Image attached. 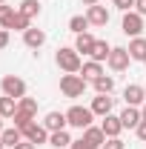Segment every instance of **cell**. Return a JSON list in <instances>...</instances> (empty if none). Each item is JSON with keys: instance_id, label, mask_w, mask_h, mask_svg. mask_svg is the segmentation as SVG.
Listing matches in <instances>:
<instances>
[{"instance_id": "cell-1", "label": "cell", "mask_w": 146, "mask_h": 149, "mask_svg": "<svg viewBox=\"0 0 146 149\" xmlns=\"http://www.w3.org/2000/svg\"><path fill=\"white\" fill-rule=\"evenodd\" d=\"M55 60H57V66H60L66 74H80L83 60H80V52H77L74 46H60L57 55H55Z\"/></svg>"}, {"instance_id": "cell-2", "label": "cell", "mask_w": 146, "mask_h": 149, "mask_svg": "<svg viewBox=\"0 0 146 149\" xmlns=\"http://www.w3.org/2000/svg\"><path fill=\"white\" fill-rule=\"evenodd\" d=\"M66 120H69V126H74V129H89L92 120H95V112L89 106H72V109L66 112Z\"/></svg>"}, {"instance_id": "cell-3", "label": "cell", "mask_w": 146, "mask_h": 149, "mask_svg": "<svg viewBox=\"0 0 146 149\" xmlns=\"http://www.w3.org/2000/svg\"><path fill=\"white\" fill-rule=\"evenodd\" d=\"M60 92L66 95V97H80V95L86 92L83 74H63L60 77Z\"/></svg>"}, {"instance_id": "cell-4", "label": "cell", "mask_w": 146, "mask_h": 149, "mask_svg": "<svg viewBox=\"0 0 146 149\" xmlns=\"http://www.w3.org/2000/svg\"><path fill=\"white\" fill-rule=\"evenodd\" d=\"M0 89H3V95L20 100V97H26V80L17 77V74H6V77L0 80Z\"/></svg>"}, {"instance_id": "cell-5", "label": "cell", "mask_w": 146, "mask_h": 149, "mask_svg": "<svg viewBox=\"0 0 146 149\" xmlns=\"http://www.w3.org/2000/svg\"><path fill=\"white\" fill-rule=\"evenodd\" d=\"M120 29H123V35H129V37H140V32H143V15H138L135 9L126 12V15H123V23H120Z\"/></svg>"}, {"instance_id": "cell-6", "label": "cell", "mask_w": 146, "mask_h": 149, "mask_svg": "<svg viewBox=\"0 0 146 149\" xmlns=\"http://www.w3.org/2000/svg\"><path fill=\"white\" fill-rule=\"evenodd\" d=\"M129 49H123V46H112V52H109V69L112 72H123V69H129Z\"/></svg>"}, {"instance_id": "cell-7", "label": "cell", "mask_w": 146, "mask_h": 149, "mask_svg": "<svg viewBox=\"0 0 146 149\" xmlns=\"http://www.w3.org/2000/svg\"><path fill=\"white\" fill-rule=\"evenodd\" d=\"M23 138L26 141H32V143H49V129L43 126V123H37V120H32L29 126H23Z\"/></svg>"}, {"instance_id": "cell-8", "label": "cell", "mask_w": 146, "mask_h": 149, "mask_svg": "<svg viewBox=\"0 0 146 149\" xmlns=\"http://www.w3.org/2000/svg\"><path fill=\"white\" fill-rule=\"evenodd\" d=\"M123 100H126V106H143L146 103V89L138 86V83H129L123 89Z\"/></svg>"}, {"instance_id": "cell-9", "label": "cell", "mask_w": 146, "mask_h": 149, "mask_svg": "<svg viewBox=\"0 0 146 149\" xmlns=\"http://www.w3.org/2000/svg\"><path fill=\"white\" fill-rule=\"evenodd\" d=\"M112 106H115V97L112 95H97V97H92L89 109L95 115H100V118H106V115H112Z\"/></svg>"}, {"instance_id": "cell-10", "label": "cell", "mask_w": 146, "mask_h": 149, "mask_svg": "<svg viewBox=\"0 0 146 149\" xmlns=\"http://www.w3.org/2000/svg\"><path fill=\"white\" fill-rule=\"evenodd\" d=\"M140 120H143L140 106H126V109L120 112V123H123V129H138Z\"/></svg>"}, {"instance_id": "cell-11", "label": "cell", "mask_w": 146, "mask_h": 149, "mask_svg": "<svg viewBox=\"0 0 146 149\" xmlns=\"http://www.w3.org/2000/svg\"><path fill=\"white\" fill-rule=\"evenodd\" d=\"M100 129H103L106 138H120V132H123L120 115H106V118H103V123H100Z\"/></svg>"}, {"instance_id": "cell-12", "label": "cell", "mask_w": 146, "mask_h": 149, "mask_svg": "<svg viewBox=\"0 0 146 149\" xmlns=\"http://www.w3.org/2000/svg\"><path fill=\"white\" fill-rule=\"evenodd\" d=\"M43 126L49 132H60L69 126V120H66V112H49L46 118H43Z\"/></svg>"}, {"instance_id": "cell-13", "label": "cell", "mask_w": 146, "mask_h": 149, "mask_svg": "<svg viewBox=\"0 0 146 149\" xmlns=\"http://www.w3.org/2000/svg\"><path fill=\"white\" fill-rule=\"evenodd\" d=\"M23 43H26L29 49H40V46L46 43V32L32 26V29H26V32H23Z\"/></svg>"}, {"instance_id": "cell-14", "label": "cell", "mask_w": 146, "mask_h": 149, "mask_svg": "<svg viewBox=\"0 0 146 149\" xmlns=\"http://www.w3.org/2000/svg\"><path fill=\"white\" fill-rule=\"evenodd\" d=\"M86 17H89V26H106L109 23V12H106V6H89Z\"/></svg>"}, {"instance_id": "cell-15", "label": "cell", "mask_w": 146, "mask_h": 149, "mask_svg": "<svg viewBox=\"0 0 146 149\" xmlns=\"http://www.w3.org/2000/svg\"><path fill=\"white\" fill-rule=\"evenodd\" d=\"M0 141H3V146L15 149L20 141H23V132H20L17 126H9V129H3V132H0Z\"/></svg>"}, {"instance_id": "cell-16", "label": "cell", "mask_w": 146, "mask_h": 149, "mask_svg": "<svg viewBox=\"0 0 146 149\" xmlns=\"http://www.w3.org/2000/svg\"><path fill=\"white\" fill-rule=\"evenodd\" d=\"M129 57L132 60H146V37H132V43H129Z\"/></svg>"}, {"instance_id": "cell-17", "label": "cell", "mask_w": 146, "mask_h": 149, "mask_svg": "<svg viewBox=\"0 0 146 149\" xmlns=\"http://www.w3.org/2000/svg\"><path fill=\"white\" fill-rule=\"evenodd\" d=\"M49 143L55 149H69L72 146V135L66 129H60V132H49Z\"/></svg>"}, {"instance_id": "cell-18", "label": "cell", "mask_w": 146, "mask_h": 149, "mask_svg": "<svg viewBox=\"0 0 146 149\" xmlns=\"http://www.w3.org/2000/svg\"><path fill=\"white\" fill-rule=\"evenodd\" d=\"M80 74H83V80H97V77L103 74V66H100L97 60H86V63L80 66Z\"/></svg>"}, {"instance_id": "cell-19", "label": "cell", "mask_w": 146, "mask_h": 149, "mask_svg": "<svg viewBox=\"0 0 146 149\" xmlns=\"http://www.w3.org/2000/svg\"><path fill=\"white\" fill-rule=\"evenodd\" d=\"M83 138H86L95 149H100L103 143H106V135H103V129H100V126H89V129H83Z\"/></svg>"}, {"instance_id": "cell-20", "label": "cell", "mask_w": 146, "mask_h": 149, "mask_svg": "<svg viewBox=\"0 0 146 149\" xmlns=\"http://www.w3.org/2000/svg\"><path fill=\"white\" fill-rule=\"evenodd\" d=\"M15 112H17V100L9 97V95H3V97H0V118H3V120H12Z\"/></svg>"}, {"instance_id": "cell-21", "label": "cell", "mask_w": 146, "mask_h": 149, "mask_svg": "<svg viewBox=\"0 0 146 149\" xmlns=\"http://www.w3.org/2000/svg\"><path fill=\"white\" fill-rule=\"evenodd\" d=\"M109 52L112 46L106 43V40H95V46H92V60H97V63H103V60H109Z\"/></svg>"}, {"instance_id": "cell-22", "label": "cell", "mask_w": 146, "mask_h": 149, "mask_svg": "<svg viewBox=\"0 0 146 149\" xmlns=\"http://www.w3.org/2000/svg\"><path fill=\"white\" fill-rule=\"evenodd\" d=\"M92 86H95V92H97V95H112V92H115V77L100 74L97 80H92Z\"/></svg>"}, {"instance_id": "cell-23", "label": "cell", "mask_w": 146, "mask_h": 149, "mask_svg": "<svg viewBox=\"0 0 146 149\" xmlns=\"http://www.w3.org/2000/svg\"><path fill=\"white\" fill-rule=\"evenodd\" d=\"M92 46H95V37H92L89 32L77 35V40H74V49H77L80 55H92Z\"/></svg>"}, {"instance_id": "cell-24", "label": "cell", "mask_w": 146, "mask_h": 149, "mask_svg": "<svg viewBox=\"0 0 146 149\" xmlns=\"http://www.w3.org/2000/svg\"><path fill=\"white\" fill-rule=\"evenodd\" d=\"M17 12H20V15H26L29 20H35L37 15H40V3H37V0H23V3L17 6Z\"/></svg>"}, {"instance_id": "cell-25", "label": "cell", "mask_w": 146, "mask_h": 149, "mask_svg": "<svg viewBox=\"0 0 146 149\" xmlns=\"http://www.w3.org/2000/svg\"><path fill=\"white\" fill-rule=\"evenodd\" d=\"M86 29H89V17H86V15H74V17H69V32L83 35Z\"/></svg>"}, {"instance_id": "cell-26", "label": "cell", "mask_w": 146, "mask_h": 149, "mask_svg": "<svg viewBox=\"0 0 146 149\" xmlns=\"http://www.w3.org/2000/svg\"><path fill=\"white\" fill-rule=\"evenodd\" d=\"M17 112L35 118V115H37V100H35V97H20V100H17Z\"/></svg>"}, {"instance_id": "cell-27", "label": "cell", "mask_w": 146, "mask_h": 149, "mask_svg": "<svg viewBox=\"0 0 146 149\" xmlns=\"http://www.w3.org/2000/svg\"><path fill=\"white\" fill-rule=\"evenodd\" d=\"M9 29H15V32H26V29H32V20L26 17V15H20V12H15V17H12V23H9Z\"/></svg>"}, {"instance_id": "cell-28", "label": "cell", "mask_w": 146, "mask_h": 149, "mask_svg": "<svg viewBox=\"0 0 146 149\" xmlns=\"http://www.w3.org/2000/svg\"><path fill=\"white\" fill-rule=\"evenodd\" d=\"M12 17H15V9H12V6H6V3H0V26H3V29H9Z\"/></svg>"}, {"instance_id": "cell-29", "label": "cell", "mask_w": 146, "mask_h": 149, "mask_svg": "<svg viewBox=\"0 0 146 149\" xmlns=\"http://www.w3.org/2000/svg\"><path fill=\"white\" fill-rule=\"evenodd\" d=\"M100 149H126V146H123L120 138H106V143H103Z\"/></svg>"}, {"instance_id": "cell-30", "label": "cell", "mask_w": 146, "mask_h": 149, "mask_svg": "<svg viewBox=\"0 0 146 149\" xmlns=\"http://www.w3.org/2000/svg\"><path fill=\"white\" fill-rule=\"evenodd\" d=\"M115 9H120V12L126 15V12H132V9H135V0H115Z\"/></svg>"}, {"instance_id": "cell-31", "label": "cell", "mask_w": 146, "mask_h": 149, "mask_svg": "<svg viewBox=\"0 0 146 149\" xmlns=\"http://www.w3.org/2000/svg\"><path fill=\"white\" fill-rule=\"evenodd\" d=\"M69 149H95V146H92L86 138H77V141H72V146H69Z\"/></svg>"}, {"instance_id": "cell-32", "label": "cell", "mask_w": 146, "mask_h": 149, "mask_svg": "<svg viewBox=\"0 0 146 149\" xmlns=\"http://www.w3.org/2000/svg\"><path fill=\"white\" fill-rule=\"evenodd\" d=\"M135 135H138V141H143V143H146V120H140V123H138Z\"/></svg>"}, {"instance_id": "cell-33", "label": "cell", "mask_w": 146, "mask_h": 149, "mask_svg": "<svg viewBox=\"0 0 146 149\" xmlns=\"http://www.w3.org/2000/svg\"><path fill=\"white\" fill-rule=\"evenodd\" d=\"M9 40H12V37H9V29H0V49H6Z\"/></svg>"}, {"instance_id": "cell-34", "label": "cell", "mask_w": 146, "mask_h": 149, "mask_svg": "<svg viewBox=\"0 0 146 149\" xmlns=\"http://www.w3.org/2000/svg\"><path fill=\"white\" fill-rule=\"evenodd\" d=\"M135 12H138V15H143V17H146V0H135Z\"/></svg>"}, {"instance_id": "cell-35", "label": "cell", "mask_w": 146, "mask_h": 149, "mask_svg": "<svg viewBox=\"0 0 146 149\" xmlns=\"http://www.w3.org/2000/svg\"><path fill=\"white\" fill-rule=\"evenodd\" d=\"M15 149H37V143H32V141H26V138H23V141H20Z\"/></svg>"}, {"instance_id": "cell-36", "label": "cell", "mask_w": 146, "mask_h": 149, "mask_svg": "<svg viewBox=\"0 0 146 149\" xmlns=\"http://www.w3.org/2000/svg\"><path fill=\"white\" fill-rule=\"evenodd\" d=\"M83 3H86V6H97V0H83Z\"/></svg>"}, {"instance_id": "cell-37", "label": "cell", "mask_w": 146, "mask_h": 149, "mask_svg": "<svg viewBox=\"0 0 146 149\" xmlns=\"http://www.w3.org/2000/svg\"><path fill=\"white\" fill-rule=\"evenodd\" d=\"M140 115H143V120H146V103H143V106H140Z\"/></svg>"}, {"instance_id": "cell-38", "label": "cell", "mask_w": 146, "mask_h": 149, "mask_svg": "<svg viewBox=\"0 0 146 149\" xmlns=\"http://www.w3.org/2000/svg\"><path fill=\"white\" fill-rule=\"evenodd\" d=\"M0 132H3V118H0Z\"/></svg>"}, {"instance_id": "cell-39", "label": "cell", "mask_w": 146, "mask_h": 149, "mask_svg": "<svg viewBox=\"0 0 146 149\" xmlns=\"http://www.w3.org/2000/svg\"><path fill=\"white\" fill-rule=\"evenodd\" d=\"M0 149H6V146H3V141H0Z\"/></svg>"}, {"instance_id": "cell-40", "label": "cell", "mask_w": 146, "mask_h": 149, "mask_svg": "<svg viewBox=\"0 0 146 149\" xmlns=\"http://www.w3.org/2000/svg\"><path fill=\"white\" fill-rule=\"evenodd\" d=\"M0 3H6V0H0Z\"/></svg>"}, {"instance_id": "cell-41", "label": "cell", "mask_w": 146, "mask_h": 149, "mask_svg": "<svg viewBox=\"0 0 146 149\" xmlns=\"http://www.w3.org/2000/svg\"><path fill=\"white\" fill-rule=\"evenodd\" d=\"M143 89H146V86H143Z\"/></svg>"}, {"instance_id": "cell-42", "label": "cell", "mask_w": 146, "mask_h": 149, "mask_svg": "<svg viewBox=\"0 0 146 149\" xmlns=\"http://www.w3.org/2000/svg\"><path fill=\"white\" fill-rule=\"evenodd\" d=\"M143 63H146V60H143Z\"/></svg>"}]
</instances>
